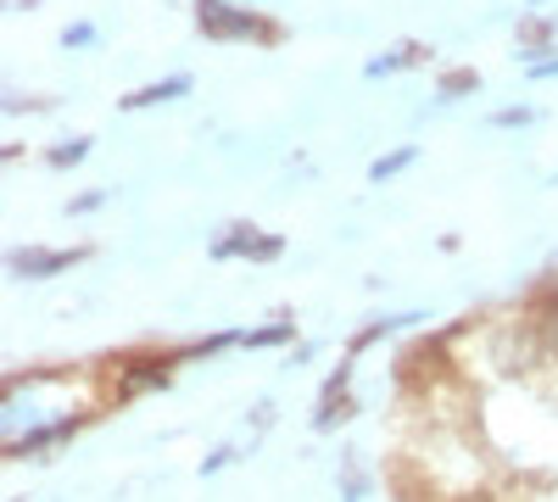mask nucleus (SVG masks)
Segmentation results:
<instances>
[{
  "mask_svg": "<svg viewBox=\"0 0 558 502\" xmlns=\"http://www.w3.org/2000/svg\"><path fill=\"white\" fill-rule=\"evenodd\" d=\"M68 262H73V252H12V268L28 273V280H39V273H57V268H68Z\"/></svg>",
  "mask_w": 558,
  "mask_h": 502,
  "instance_id": "obj_1",
  "label": "nucleus"
},
{
  "mask_svg": "<svg viewBox=\"0 0 558 502\" xmlns=\"http://www.w3.org/2000/svg\"><path fill=\"white\" fill-rule=\"evenodd\" d=\"M202 17H207V28H213V34H241V28H263L257 17H246V12H223V7H213V0H202Z\"/></svg>",
  "mask_w": 558,
  "mask_h": 502,
  "instance_id": "obj_2",
  "label": "nucleus"
},
{
  "mask_svg": "<svg viewBox=\"0 0 558 502\" xmlns=\"http://www.w3.org/2000/svg\"><path fill=\"white\" fill-rule=\"evenodd\" d=\"M184 84H191V78H168V84H157V89H140V96H129V107H151V101H173V96H184Z\"/></svg>",
  "mask_w": 558,
  "mask_h": 502,
  "instance_id": "obj_3",
  "label": "nucleus"
},
{
  "mask_svg": "<svg viewBox=\"0 0 558 502\" xmlns=\"http://www.w3.org/2000/svg\"><path fill=\"white\" fill-rule=\"evenodd\" d=\"M413 162V146H402V151H391L386 162H375V179H386V173H397V168H408Z\"/></svg>",
  "mask_w": 558,
  "mask_h": 502,
  "instance_id": "obj_4",
  "label": "nucleus"
},
{
  "mask_svg": "<svg viewBox=\"0 0 558 502\" xmlns=\"http://www.w3.org/2000/svg\"><path fill=\"white\" fill-rule=\"evenodd\" d=\"M547 352L558 357V296H553V307H547Z\"/></svg>",
  "mask_w": 558,
  "mask_h": 502,
  "instance_id": "obj_5",
  "label": "nucleus"
},
{
  "mask_svg": "<svg viewBox=\"0 0 558 502\" xmlns=\"http://www.w3.org/2000/svg\"><path fill=\"white\" fill-rule=\"evenodd\" d=\"M78 157H84V140H78V146H57V151H51V162H57V168H68V162H78Z\"/></svg>",
  "mask_w": 558,
  "mask_h": 502,
  "instance_id": "obj_6",
  "label": "nucleus"
}]
</instances>
